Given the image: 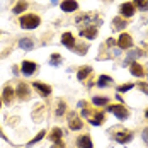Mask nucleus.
Wrapping results in <instances>:
<instances>
[{
	"mask_svg": "<svg viewBox=\"0 0 148 148\" xmlns=\"http://www.w3.org/2000/svg\"><path fill=\"white\" fill-rule=\"evenodd\" d=\"M45 131H39V134H38V136H36V138H34V140H32V141H31L29 145H34V143H36V141H39V140H43V138H45Z\"/></svg>",
	"mask_w": 148,
	"mask_h": 148,
	"instance_id": "obj_27",
	"label": "nucleus"
},
{
	"mask_svg": "<svg viewBox=\"0 0 148 148\" xmlns=\"http://www.w3.org/2000/svg\"><path fill=\"white\" fill-rule=\"evenodd\" d=\"M140 55H141V51H138V49H136V51H131V53H130V56H128V60H126V65H128V63H131L134 58H138Z\"/></svg>",
	"mask_w": 148,
	"mask_h": 148,
	"instance_id": "obj_24",
	"label": "nucleus"
},
{
	"mask_svg": "<svg viewBox=\"0 0 148 148\" xmlns=\"http://www.w3.org/2000/svg\"><path fill=\"white\" fill-rule=\"evenodd\" d=\"M0 136H2V138H5V136H3V134H2V130H0Z\"/></svg>",
	"mask_w": 148,
	"mask_h": 148,
	"instance_id": "obj_33",
	"label": "nucleus"
},
{
	"mask_svg": "<svg viewBox=\"0 0 148 148\" xmlns=\"http://www.w3.org/2000/svg\"><path fill=\"white\" fill-rule=\"evenodd\" d=\"M92 102L95 104V106H106V104H107V99H106V97H94Z\"/></svg>",
	"mask_w": 148,
	"mask_h": 148,
	"instance_id": "obj_25",
	"label": "nucleus"
},
{
	"mask_svg": "<svg viewBox=\"0 0 148 148\" xmlns=\"http://www.w3.org/2000/svg\"><path fill=\"white\" fill-rule=\"evenodd\" d=\"M77 145L80 148H92V140H90L89 134H84V136H80L77 140Z\"/></svg>",
	"mask_w": 148,
	"mask_h": 148,
	"instance_id": "obj_8",
	"label": "nucleus"
},
{
	"mask_svg": "<svg viewBox=\"0 0 148 148\" xmlns=\"http://www.w3.org/2000/svg\"><path fill=\"white\" fill-rule=\"evenodd\" d=\"M53 148H65V145H63V141H56V143L53 145Z\"/></svg>",
	"mask_w": 148,
	"mask_h": 148,
	"instance_id": "obj_30",
	"label": "nucleus"
},
{
	"mask_svg": "<svg viewBox=\"0 0 148 148\" xmlns=\"http://www.w3.org/2000/svg\"><path fill=\"white\" fill-rule=\"evenodd\" d=\"M119 10H121L123 17H131L134 14V3H123Z\"/></svg>",
	"mask_w": 148,
	"mask_h": 148,
	"instance_id": "obj_4",
	"label": "nucleus"
},
{
	"mask_svg": "<svg viewBox=\"0 0 148 148\" xmlns=\"http://www.w3.org/2000/svg\"><path fill=\"white\" fill-rule=\"evenodd\" d=\"M34 89L38 90L43 97H48L51 94V87L49 85H45V84H39V82H34Z\"/></svg>",
	"mask_w": 148,
	"mask_h": 148,
	"instance_id": "obj_5",
	"label": "nucleus"
},
{
	"mask_svg": "<svg viewBox=\"0 0 148 148\" xmlns=\"http://www.w3.org/2000/svg\"><path fill=\"white\" fill-rule=\"evenodd\" d=\"M130 70H131V73L134 77H143V73H145L143 68H141V65H138V63H131V68Z\"/></svg>",
	"mask_w": 148,
	"mask_h": 148,
	"instance_id": "obj_14",
	"label": "nucleus"
},
{
	"mask_svg": "<svg viewBox=\"0 0 148 148\" xmlns=\"http://www.w3.org/2000/svg\"><path fill=\"white\" fill-rule=\"evenodd\" d=\"M36 63H32V61H24L22 63V73L24 75H32L36 72Z\"/></svg>",
	"mask_w": 148,
	"mask_h": 148,
	"instance_id": "obj_7",
	"label": "nucleus"
},
{
	"mask_svg": "<svg viewBox=\"0 0 148 148\" xmlns=\"http://www.w3.org/2000/svg\"><path fill=\"white\" fill-rule=\"evenodd\" d=\"M49 138H51V141H53V143H56V141H61V130H60V128H55V130H51V134H49Z\"/></svg>",
	"mask_w": 148,
	"mask_h": 148,
	"instance_id": "obj_15",
	"label": "nucleus"
},
{
	"mask_svg": "<svg viewBox=\"0 0 148 148\" xmlns=\"http://www.w3.org/2000/svg\"><path fill=\"white\" fill-rule=\"evenodd\" d=\"M133 89V84H126V85H123V87H119V92H128V90Z\"/></svg>",
	"mask_w": 148,
	"mask_h": 148,
	"instance_id": "obj_28",
	"label": "nucleus"
},
{
	"mask_svg": "<svg viewBox=\"0 0 148 148\" xmlns=\"http://www.w3.org/2000/svg\"><path fill=\"white\" fill-rule=\"evenodd\" d=\"M17 95H19L21 99H27V97H29V89H27L26 84H19V87H17Z\"/></svg>",
	"mask_w": 148,
	"mask_h": 148,
	"instance_id": "obj_11",
	"label": "nucleus"
},
{
	"mask_svg": "<svg viewBox=\"0 0 148 148\" xmlns=\"http://www.w3.org/2000/svg\"><path fill=\"white\" fill-rule=\"evenodd\" d=\"M107 111L112 112L118 119H126L130 116V112H128V109L124 106H111V107H107Z\"/></svg>",
	"mask_w": 148,
	"mask_h": 148,
	"instance_id": "obj_2",
	"label": "nucleus"
},
{
	"mask_svg": "<svg viewBox=\"0 0 148 148\" xmlns=\"http://www.w3.org/2000/svg\"><path fill=\"white\" fill-rule=\"evenodd\" d=\"M147 118H148V111H147Z\"/></svg>",
	"mask_w": 148,
	"mask_h": 148,
	"instance_id": "obj_36",
	"label": "nucleus"
},
{
	"mask_svg": "<svg viewBox=\"0 0 148 148\" xmlns=\"http://www.w3.org/2000/svg\"><path fill=\"white\" fill-rule=\"evenodd\" d=\"M134 5H138L141 10H148V0H134Z\"/></svg>",
	"mask_w": 148,
	"mask_h": 148,
	"instance_id": "obj_23",
	"label": "nucleus"
},
{
	"mask_svg": "<svg viewBox=\"0 0 148 148\" xmlns=\"http://www.w3.org/2000/svg\"><path fill=\"white\" fill-rule=\"evenodd\" d=\"M19 46H21L22 49H27V51H29V49L34 48V43H32V39H29V38H24V39L19 41Z\"/></svg>",
	"mask_w": 148,
	"mask_h": 148,
	"instance_id": "obj_12",
	"label": "nucleus"
},
{
	"mask_svg": "<svg viewBox=\"0 0 148 148\" xmlns=\"http://www.w3.org/2000/svg\"><path fill=\"white\" fill-rule=\"evenodd\" d=\"M80 34H82V36H85V38H89V39H94V38H95V34H97V29L92 26V27H89V29H82V31H80Z\"/></svg>",
	"mask_w": 148,
	"mask_h": 148,
	"instance_id": "obj_13",
	"label": "nucleus"
},
{
	"mask_svg": "<svg viewBox=\"0 0 148 148\" xmlns=\"http://www.w3.org/2000/svg\"><path fill=\"white\" fill-rule=\"evenodd\" d=\"M90 72H92V66H84V68L78 72V75H77V77H78V80H85V77H87Z\"/></svg>",
	"mask_w": 148,
	"mask_h": 148,
	"instance_id": "obj_18",
	"label": "nucleus"
},
{
	"mask_svg": "<svg viewBox=\"0 0 148 148\" xmlns=\"http://www.w3.org/2000/svg\"><path fill=\"white\" fill-rule=\"evenodd\" d=\"M51 2H53V3H56V0H51Z\"/></svg>",
	"mask_w": 148,
	"mask_h": 148,
	"instance_id": "obj_34",
	"label": "nucleus"
},
{
	"mask_svg": "<svg viewBox=\"0 0 148 148\" xmlns=\"http://www.w3.org/2000/svg\"><path fill=\"white\" fill-rule=\"evenodd\" d=\"M0 107H2V101H0Z\"/></svg>",
	"mask_w": 148,
	"mask_h": 148,
	"instance_id": "obj_35",
	"label": "nucleus"
},
{
	"mask_svg": "<svg viewBox=\"0 0 148 148\" xmlns=\"http://www.w3.org/2000/svg\"><path fill=\"white\" fill-rule=\"evenodd\" d=\"M77 9H78V3L75 0H65L61 3V10H65V12H73Z\"/></svg>",
	"mask_w": 148,
	"mask_h": 148,
	"instance_id": "obj_6",
	"label": "nucleus"
},
{
	"mask_svg": "<svg viewBox=\"0 0 148 148\" xmlns=\"http://www.w3.org/2000/svg\"><path fill=\"white\" fill-rule=\"evenodd\" d=\"M61 43L66 46V48H73L75 46V39H73V36H72L70 32H65V34L61 36Z\"/></svg>",
	"mask_w": 148,
	"mask_h": 148,
	"instance_id": "obj_9",
	"label": "nucleus"
},
{
	"mask_svg": "<svg viewBox=\"0 0 148 148\" xmlns=\"http://www.w3.org/2000/svg\"><path fill=\"white\" fill-rule=\"evenodd\" d=\"M12 97H14V90L10 87H5V90H3V101L7 104H10L12 102Z\"/></svg>",
	"mask_w": 148,
	"mask_h": 148,
	"instance_id": "obj_16",
	"label": "nucleus"
},
{
	"mask_svg": "<svg viewBox=\"0 0 148 148\" xmlns=\"http://www.w3.org/2000/svg\"><path fill=\"white\" fill-rule=\"evenodd\" d=\"M102 119H104V112H97V114H95V118L90 119V123H92L94 126H99V124L102 123Z\"/></svg>",
	"mask_w": 148,
	"mask_h": 148,
	"instance_id": "obj_21",
	"label": "nucleus"
},
{
	"mask_svg": "<svg viewBox=\"0 0 148 148\" xmlns=\"http://www.w3.org/2000/svg\"><path fill=\"white\" fill-rule=\"evenodd\" d=\"M39 17L34 14H27L24 15V17H21V27H24V29H34V27H38L39 26Z\"/></svg>",
	"mask_w": 148,
	"mask_h": 148,
	"instance_id": "obj_1",
	"label": "nucleus"
},
{
	"mask_svg": "<svg viewBox=\"0 0 148 148\" xmlns=\"http://www.w3.org/2000/svg\"><path fill=\"white\" fill-rule=\"evenodd\" d=\"M51 63H53V66H58L60 63H61V58H60L58 55H53L51 56Z\"/></svg>",
	"mask_w": 148,
	"mask_h": 148,
	"instance_id": "obj_26",
	"label": "nucleus"
},
{
	"mask_svg": "<svg viewBox=\"0 0 148 148\" xmlns=\"http://www.w3.org/2000/svg\"><path fill=\"white\" fill-rule=\"evenodd\" d=\"M140 89L143 90L145 94H148V85H147V84H141V85H140Z\"/></svg>",
	"mask_w": 148,
	"mask_h": 148,
	"instance_id": "obj_31",
	"label": "nucleus"
},
{
	"mask_svg": "<svg viewBox=\"0 0 148 148\" xmlns=\"http://www.w3.org/2000/svg\"><path fill=\"white\" fill-rule=\"evenodd\" d=\"M143 140L148 143V128H147V130H143Z\"/></svg>",
	"mask_w": 148,
	"mask_h": 148,
	"instance_id": "obj_32",
	"label": "nucleus"
},
{
	"mask_svg": "<svg viewBox=\"0 0 148 148\" xmlns=\"http://www.w3.org/2000/svg\"><path fill=\"white\" fill-rule=\"evenodd\" d=\"M26 9H27V3H26V2H19V3L14 7L12 12H14V14H21V12H24Z\"/></svg>",
	"mask_w": 148,
	"mask_h": 148,
	"instance_id": "obj_20",
	"label": "nucleus"
},
{
	"mask_svg": "<svg viewBox=\"0 0 148 148\" xmlns=\"http://www.w3.org/2000/svg\"><path fill=\"white\" fill-rule=\"evenodd\" d=\"M114 138H116V141H119V143H128L133 138V134L128 133V131H123V133H118Z\"/></svg>",
	"mask_w": 148,
	"mask_h": 148,
	"instance_id": "obj_10",
	"label": "nucleus"
},
{
	"mask_svg": "<svg viewBox=\"0 0 148 148\" xmlns=\"http://www.w3.org/2000/svg\"><path fill=\"white\" fill-rule=\"evenodd\" d=\"M109 84H111V77H107V75H101V77H99V82H97L99 87H106V85H109Z\"/></svg>",
	"mask_w": 148,
	"mask_h": 148,
	"instance_id": "obj_19",
	"label": "nucleus"
},
{
	"mask_svg": "<svg viewBox=\"0 0 148 148\" xmlns=\"http://www.w3.org/2000/svg\"><path fill=\"white\" fill-rule=\"evenodd\" d=\"M131 45H133V41H131L130 34H121L118 38V46L121 49H128V48H131Z\"/></svg>",
	"mask_w": 148,
	"mask_h": 148,
	"instance_id": "obj_3",
	"label": "nucleus"
},
{
	"mask_svg": "<svg viewBox=\"0 0 148 148\" xmlns=\"http://www.w3.org/2000/svg\"><path fill=\"white\" fill-rule=\"evenodd\" d=\"M63 112H65V104H63V102H60V106H58V111H56V114H58V116H61Z\"/></svg>",
	"mask_w": 148,
	"mask_h": 148,
	"instance_id": "obj_29",
	"label": "nucleus"
},
{
	"mask_svg": "<svg viewBox=\"0 0 148 148\" xmlns=\"http://www.w3.org/2000/svg\"><path fill=\"white\" fill-rule=\"evenodd\" d=\"M68 124H70V128H72V130H80V128H82V121H80L78 118H73Z\"/></svg>",
	"mask_w": 148,
	"mask_h": 148,
	"instance_id": "obj_22",
	"label": "nucleus"
},
{
	"mask_svg": "<svg viewBox=\"0 0 148 148\" xmlns=\"http://www.w3.org/2000/svg\"><path fill=\"white\" fill-rule=\"evenodd\" d=\"M112 24H114V29H118V31H121V29H124V27H126V26H128V24H126V21H124V19H114V22H112Z\"/></svg>",
	"mask_w": 148,
	"mask_h": 148,
	"instance_id": "obj_17",
	"label": "nucleus"
}]
</instances>
